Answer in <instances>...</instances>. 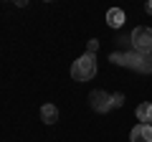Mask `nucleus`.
I'll return each instance as SVG.
<instances>
[{
    "label": "nucleus",
    "mask_w": 152,
    "mask_h": 142,
    "mask_svg": "<svg viewBox=\"0 0 152 142\" xmlns=\"http://www.w3.org/2000/svg\"><path fill=\"white\" fill-rule=\"evenodd\" d=\"M71 76L76 81H89V79L96 76V56L84 53L81 59H76L74 66H71Z\"/></svg>",
    "instance_id": "f257e3e1"
},
{
    "label": "nucleus",
    "mask_w": 152,
    "mask_h": 142,
    "mask_svg": "<svg viewBox=\"0 0 152 142\" xmlns=\"http://www.w3.org/2000/svg\"><path fill=\"white\" fill-rule=\"evenodd\" d=\"M132 43H134L137 51H142V53H150V51H152V28H147V26H137L134 31H132Z\"/></svg>",
    "instance_id": "f03ea898"
},
{
    "label": "nucleus",
    "mask_w": 152,
    "mask_h": 142,
    "mask_svg": "<svg viewBox=\"0 0 152 142\" xmlns=\"http://www.w3.org/2000/svg\"><path fill=\"white\" fill-rule=\"evenodd\" d=\"M89 102H91V109H96V112H109L114 107L112 97H109L107 91H102V89H96V91L89 94Z\"/></svg>",
    "instance_id": "7ed1b4c3"
},
{
    "label": "nucleus",
    "mask_w": 152,
    "mask_h": 142,
    "mask_svg": "<svg viewBox=\"0 0 152 142\" xmlns=\"http://www.w3.org/2000/svg\"><path fill=\"white\" fill-rule=\"evenodd\" d=\"M132 142H152V124H137L129 132Z\"/></svg>",
    "instance_id": "20e7f679"
},
{
    "label": "nucleus",
    "mask_w": 152,
    "mask_h": 142,
    "mask_svg": "<svg viewBox=\"0 0 152 142\" xmlns=\"http://www.w3.org/2000/svg\"><path fill=\"white\" fill-rule=\"evenodd\" d=\"M41 119H43L46 124H53V122L58 119V109H56L53 104H43V107H41Z\"/></svg>",
    "instance_id": "39448f33"
},
{
    "label": "nucleus",
    "mask_w": 152,
    "mask_h": 142,
    "mask_svg": "<svg viewBox=\"0 0 152 142\" xmlns=\"http://www.w3.org/2000/svg\"><path fill=\"white\" fill-rule=\"evenodd\" d=\"M107 23H109L112 28L124 26V10H119V8H112V10L107 13Z\"/></svg>",
    "instance_id": "423d86ee"
},
{
    "label": "nucleus",
    "mask_w": 152,
    "mask_h": 142,
    "mask_svg": "<svg viewBox=\"0 0 152 142\" xmlns=\"http://www.w3.org/2000/svg\"><path fill=\"white\" fill-rule=\"evenodd\" d=\"M137 119H140L142 124H150L152 122V104L150 102H142L140 107H137Z\"/></svg>",
    "instance_id": "0eeeda50"
},
{
    "label": "nucleus",
    "mask_w": 152,
    "mask_h": 142,
    "mask_svg": "<svg viewBox=\"0 0 152 142\" xmlns=\"http://www.w3.org/2000/svg\"><path fill=\"white\" fill-rule=\"evenodd\" d=\"M137 69L145 71V74H150V71H152V56H145V59L140 56V64H137Z\"/></svg>",
    "instance_id": "6e6552de"
},
{
    "label": "nucleus",
    "mask_w": 152,
    "mask_h": 142,
    "mask_svg": "<svg viewBox=\"0 0 152 142\" xmlns=\"http://www.w3.org/2000/svg\"><path fill=\"white\" fill-rule=\"evenodd\" d=\"M112 102H114V107H122V104H124V94H114Z\"/></svg>",
    "instance_id": "1a4fd4ad"
},
{
    "label": "nucleus",
    "mask_w": 152,
    "mask_h": 142,
    "mask_svg": "<svg viewBox=\"0 0 152 142\" xmlns=\"http://www.w3.org/2000/svg\"><path fill=\"white\" fill-rule=\"evenodd\" d=\"M96 48H99V41L94 38V41H89V51H86V53H91V56H94V53H96Z\"/></svg>",
    "instance_id": "9d476101"
},
{
    "label": "nucleus",
    "mask_w": 152,
    "mask_h": 142,
    "mask_svg": "<svg viewBox=\"0 0 152 142\" xmlns=\"http://www.w3.org/2000/svg\"><path fill=\"white\" fill-rule=\"evenodd\" d=\"M145 10H147V13H152V0H150V3L145 5Z\"/></svg>",
    "instance_id": "9b49d317"
}]
</instances>
